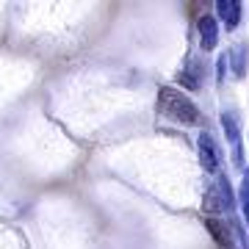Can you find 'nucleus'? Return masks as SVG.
I'll return each mask as SVG.
<instances>
[{
  "label": "nucleus",
  "mask_w": 249,
  "mask_h": 249,
  "mask_svg": "<svg viewBox=\"0 0 249 249\" xmlns=\"http://www.w3.org/2000/svg\"><path fill=\"white\" fill-rule=\"evenodd\" d=\"M158 111L166 119H175V122H183V124H196L199 122V111L186 94L175 91L172 86H163L158 91Z\"/></svg>",
  "instance_id": "obj_1"
},
{
  "label": "nucleus",
  "mask_w": 249,
  "mask_h": 249,
  "mask_svg": "<svg viewBox=\"0 0 249 249\" xmlns=\"http://www.w3.org/2000/svg\"><path fill=\"white\" fill-rule=\"evenodd\" d=\"M205 227H208V232H211V235L219 241V247H222V249H230V238H227L224 224L219 222V219H208V222H205Z\"/></svg>",
  "instance_id": "obj_2"
},
{
  "label": "nucleus",
  "mask_w": 249,
  "mask_h": 249,
  "mask_svg": "<svg viewBox=\"0 0 249 249\" xmlns=\"http://www.w3.org/2000/svg\"><path fill=\"white\" fill-rule=\"evenodd\" d=\"M199 147H202V158L208 155V169H213V166H216V150H213V142H211V136H202Z\"/></svg>",
  "instance_id": "obj_3"
},
{
  "label": "nucleus",
  "mask_w": 249,
  "mask_h": 249,
  "mask_svg": "<svg viewBox=\"0 0 249 249\" xmlns=\"http://www.w3.org/2000/svg\"><path fill=\"white\" fill-rule=\"evenodd\" d=\"M219 6H222V17H230V25H235L238 22V3H219Z\"/></svg>",
  "instance_id": "obj_4"
},
{
  "label": "nucleus",
  "mask_w": 249,
  "mask_h": 249,
  "mask_svg": "<svg viewBox=\"0 0 249 249\" xmlns=\"http://www.w3.org/2000/svg\"><path fill=\"white\" fill-rule=\"evenodd\" d=\"M205 34H208V45H213V19H211V17L202 19V36Z\"/></svg>",
  "instance_id": "obj_5"
},
{
  "label": "nucleus",
  "mask_w": 249,
  "mask_h": 249,
  "mask_svg": "<svg viewBox=\"0 0 249 249\" xmlns=\"http://www.w3.org/2000/svg\"><path fill=\"white\" fill-rule=\"evenodd\" d=\"M244 202H247V216H249V180L244 183Z\"/></svg>",
  "instance_id": "obj_6"
}]
</instances>
